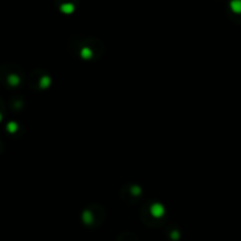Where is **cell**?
Listing matches in <instances>:
<instances>
[{
    "label": "cell",
    "instance_id": "cell-1",
    "mask_svg": "<svg viewBox=\"0 0 241 241\" xmlns=\"http://www.w3.org/2000/svg\"><path fill=\"white\" fill-rule=\"evenodd\" d=\"M151 212H152V214L154 217H161L164 214V207L161 205H159V203H155L151 208Z\"/></svg>",
    "mask_w": 241,
    "mask_h": 241
},
{
    "label": "cell",
    "instance_id": "cell-2",
    "mask_svg": "<svg viewBox=\"0 0 241 241\" xmlns=\"http://www.w3.org/2000/svg\"><path fill=\"white\" fill-rule=\"evenodd\" d=\"M232 10L236 13H241V0H234L232 1Z\"/></svg>",
    "mask_w": 241,
    "mask_h": 241
},
{
    "label": "cell",
    "instance_id": "cell-3",
    "mask_svg": "<svg viewBox=\"0 0 241 241\" xmlns=\"http://www.w3.org/2000/svg\"><path fill=\"white\" fill-rule=\"evenodd\" d=\"M8 82H10V85H12V86H15V85L19 84V78L17 77V75H11V77L8 78Z\"/></svg>",
    "mask_w": 241,
    "mask_h": 241
},
{
    "label": "cell",
    "instance_id": "cell-4",
    "mask_svg": "<svg viewBox=\"0 0 241 241\" xmlns=\"http://www.w3.org/2000/svg\"><path fill=\"white\" fill-rule=\"evenodd\" d=\"M17 130H18V126H17L15 122H10V124L7 125V131H8L10 133H14Z\"/></svg>",
    "mask_w": 241,
    "mask_h": 241
},
{
    "label": "cell",
    "instance_id": "cell-5",
    "mask_svg": "<svg viewBox=\"0 0 241 241\" xmlns=\"http://www.w3.org/2000/svg\"><path fill=\"white\" fill-rule=\"evenodd\" d=\"M48 85H49V78L48 77L43 78V80H41V87H47Z\"/></svg>",
    "mask_w": 241,
    "mask_h": 241
},
{
    "label": "cell",
    "instance_id": "cell-6",
    "mask_svg": "<svg viewBox=\"0 0 241 241\" xmlns=\"http://www.w3.org/2000/svg\"><path fill=\"white\" fill-rule=\"evenodd\" d=\"M82 57H85V58H87V57H90V51H87V49H85V51H82Z\"/></svg>",
    "mask_w": 241,
    "mask_h": 241
},
{
    "label": "cell",
    "instance_id": "cell-7",
    "mask_svg": "<svg viewBox=\"0 0 241 241\" xmlns=\"http://www.w3.org/2000/svg\"><path fill=\"white\" fill-rule=\"evenodd\" d=\"M0 120H1V114H0Z\"/></svg>",
    "mask_w": 241,
    "mask_h": 241
}]
</instances>
